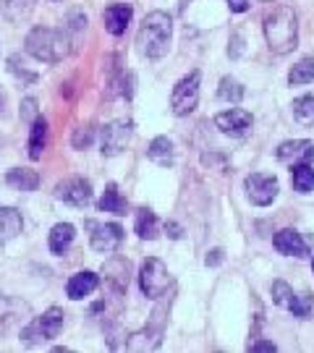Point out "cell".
Instances as JSON below:
<instances>
[{
	"mask_svg": "<svg viewBox=\"0 0 314 353\" xmlns=\"http://www.w3.org/2000/svg\"><path fill=\"white\" fill-rule=\"evenodd\" d=\"M264 39H267V48L275 55H288L296 50L299 45V21H296V13L288 6H280L273 13L264 16Z\"/></svg>",
	"mask_w": 314,
	"mask_h": 353,
	"instance_id": "1",
	"label": "cell"
},
{
	"mask_svg": "<svg viewBox=\"0 0 314 353\" xmlns=\"http://www.w3.org/2000/svg\"><path fill=\"white\" fill-rule=\"evenodd\" d=\"M134 228H137L139 239H147V241L157 239V217H155V212H152L150 207H141L139 210Z\"/></svg>",
	"mask_w": 314,
	"mask_h": 353,
	"instance_id": "25",
	"label": "cell"
},
{
	"mask_svg": "<svg viewBox=\"0 0 314 353\" xmlns=\"http://www.w3.org/2000/svg\"><path fill=\"white\" fill-rule=\"evenodd\" d=\"M244 189H246V199L254 207H267L277 199V178L275 176H264V173H251L244 181Z\"/></svg>",
	"mask_w": 314,
	"mask_h": 353,
	"instance_id": "7",
	"label": "cell"
},
{
	"mask_svg": "<svg viewBox=\"0 0 314 353\" xmlns=\"http://www.w3.org/2000/svg\"><path fill=\"white\" fill-rule=\"evenodd\" d=\"M291 113H293V118H296V123H302V126H314V97L312 94L293 100Z\"/></svg>",
	"mask_w": 314,
	"mask_h": 353,
	"instance_id": "27",
	"label": "cell"
},
{
	"mask_svg": "<svg viewBox=\"0 0 314 353\" xmlns=\"http://www.w3.org/2000/svg\"><path fill=\"white\" fill-rule=\"evenodd\" d=\"M160 335H163V330H141L128 338L126 348L128 351H155L160 345Z\"/></svg>",
	"mask_w": 314,
	"mask_h": 353,
	"instance_id": "23",
	"label": "cell"
},
{
	"mask_svg": "<svg viewBox=\"0 0 314 353\" xmlns=\"http://www.w3.org/2000/svg\"><path fill=\"white\" fill-rule=\"evenodd\" d=\"M291 181H293V189L299 194H309V191H314V168L312 165H293Z\"/></svg>",
	"mask_w": 314,
	"mask_h": 353,
	"instance_id": "26",
	"label": "cell"
},
{
	"mask_svg": "<svg viewBox=\"0 0 314 353\" xmlns=\"http://www.w3.org/2000/svg\"><path fill=\"white\" fill-rule=\"evenodd\" d=\"M131 6H110L108 11H105V29L113 34V37H121L128 24H131Z\"/></svg>",
	"mask_w": 314,
	"mask_h": 353,
	"instance_id": "15",
	"label": "cell"
},
{
	"mask_svg": "<svg viewBox=\"0 0 314 353\" xmlns=\"http://www.w3.org/2000/svg\"><path fill=\"white\" fill-rule=\"evenodd\" d=\"M170 34H173V19L165 11H152L147 13V19L141 21L137 34V50L139 55L157 61L168 52L170 45Z\"/></svg>",
	"mask_w": 314,
	"mask_h": 353,
	"instance_id": "2",
	"label": "cell"
},
{
	"mask_svg": "<svg viewBox=\"0 0 314 353\" xmlns=\"http://www.w3.org/2000/svg\"><path fill=\"white\" fill-rule=\"evenodd\" d=\"M170 283H173V278H170L163 259H157V256L144 259V265L139 270V285H141V293L147 299H163L170 288Z\"/></svg>",
	"mask_w": 314,
	"mask_h": 353,
	"instance_id": "4",
	"label": "cell"
},
{
	"mask_svg": "<svg viewBox=\"0 0 314 353\" xmlns=\"http://www.w3.org/2000/svg\"><path fill=\"white\" fill-rule=\"evenodd\" d=\"M165 233H168L170 239H181V225H176V223H165Z\"/></svg>",
	"mask_w": 314,
	"mask_h": 353,
	"instance_id": "36",
	"label": "cell"
},
{
	"mask_svg": "<svg viewBox=\"0 0 314 353\" xmlns=\"http://www.w3.org/2000/svg\"><path fill=\"white\" fill-rule=\"evenodd\" d=\"M6 183L19 191H35L39 186V176L35 170H26V168H13L6 176Z\"/></svg>",
	"mask_w": 314,
	"mask_h": 353,
	"instance_id": "22",
	"label": "cell"
},
{
	"mask_svg": "<svg viewBox=\"0 0 314 353\" xmlns=\"http://www.w3.org/2000/svg\"><path fill=\"white\" fill-rule=\"evenodd\" d=\"M147 157H150L155 165H160V168L173 165V157H176V152H173V141L168 139V137H155L152 144H150V150H147Z\"/></svg>",
	"mask_w": 314,
	"mask_h": 353,
	"instance_id": "19",
	"label": "cell"
},
{
	"mask_svg": "<svg viewBox=\"0 0 314 353\" xmlns=\"http://www.w3.org/2000/svg\"><path fill=\"white\" fill-rule=\"evenodd\" d=\"M97 210L100 212L126 214V199L121 196V191H118L115 183H108V189H105V194H102L100 202H97Z\"/></svg>",
	"mask_w": 314,
	"mask_h": 353,
	"instance_id": "24",
	"label": "cell"
},
{
	"mask_svg": "<svg viewBox=\"0 0 314 353\" xmlns=\"http://www.w3.org/2000/svg\"><path fill=\"white\" fill-rule=\"evenodd\" d=\"M293 299H296V293H293V288H291L286 280H275V283H273V301H275L277 306L288 309L291 303H293Z\"/></svg>",
	"mask_w": 314,
	"mask_h": 353,
	"instance_id": "30",
	"label": "cell"
},
{
	"mask_svg": "<svg viewBox=\"0 0 314 353\" xmlns=\"http://www.w3.org/2000/svg\"><path fill=\"white\" fill-rule=\"evenodd\" d=\"M24 48L32 58H37L42 63H61L63 58H68V52H71V39L66 37L61 29L37 26L26 34Z\"/></svg>",
	"mask_w": 314,
	"mask_h": 353,
	"instance_id": "3",
	"label": "cell"
},
{
	"mask_svg": "<svg viewBox=\"0 0 314 353\" xmlns=\"http://www.w3.org/2000/svg\"><path fill=\"white\" fill-rule=\"evenodd\" d=\"M199 81L202 74L199 71H191L188 76H184L173 87V94H170V108L176 115H188L197 110V102H199Z\"/></svg>",
	"mask_w": 314,
	"mask_h": 353,
	"instance_id": "5",
	"label": "cell"
},
{
	"mask_svg": "<svg viewBox=\"0 0 314 353\" xmlns=\"http://www.w3.org/2000/svg\"><path fill=\"white\" fill-rule=\"evenodd\" d=\"M48 144V121L45 118H35L32 121V131H29V160H39Z\"/></svg>",
	"mask_w": 314,
	"mask_h": 353,
	"instance_id": "18",
	"label": "cell"
},
{
	"mask_svg": "<svg viewBox=\"0 0 314 353\" xmlns=\"http://www.w3.org/2000/svg\"><path fill=\"white\" fill-rule=\"evenodd\" d=\"M74 236H76V228L71 223H58V225L50 230V252L52 254H63L71 243H74Z\"/></svg>",
	"mask_w": 314,
	"mask_h": 353,
	"instance_id": "21",
	"label": "cell"
},
{
	"mask_svg": "<svg viewBox=\"0 0 314 353\" xmlns=\"http://www.w3.org/2000/svg\"><path fill=\"white\" fill-rule=\"evenodd\" d=\"M24 228V220H21V212L13 210V207H0V243L16 239Z\"/></svg>",
	"mask_w": 314,
	"mask_h": 353,
	"instance_id": "17",
	"label": "cell"
},
{
	"mask_svg": "<svg viewBox=\"0 0 314 353\" xmlns=\"http://www.w3.org/2000/svg\"><path fill=\"white\" fill-rule=\"evenodd\" d=\"M309 81H314V58H302L288 71V84L299 87V84H309Z\"/></svg>",
	"mask_w": 314,
	"mask_h": 353,
	"instance_id": "28",
	"label": "cell"
},
{
	"mask_svg": "<svg viewBox=\"0 0 314 353\" xmlns=\"http://www.w3.org/2000/svg\"><path fill=\"white\" fill-rule=\"evenodd\" d=\"M92 139H95V131L92 128H79L74 134V147L76 150H84V147L92 144Z\"/></svg>",
	"mask_w": 314,
	"mask_h": 353,
	"instance_id": "31",
	"label": "cell"
},
{
	"mask_svg": "<svg viewBox=\"0 0 314 353\" xmlns=\"http://www.w3.org/2000/svg\"><path fill=\"white\" fill-rule=\"evenodd\" d=\"M223 259H226L223 249H213V252H207V259H204V265H207V267H217V265H223Z\"/></svg>",
	"mask_w": 314,
	"mask_h": 353,
	"instance_id": "33",
	"label": "cell"
},
{
	"mask_svg": "<svg viewBox=\"0 0 314 353\" xmlns=\"http://www.w3.org/2000/svg\"><path fill=\"white\" fill-rule=\"evenodd\" d=\"M228 8L233 13H244L249 8V3H246V0H228Z\"/></svg>",
	"mask_w": 314,
	"mask_h": 353,
	"instance_id": "34",
	"label": "cell"
},
{
	"mask_svg": "<svg viewBox=\"0 0 314 353\" xmlns=\"http://www.w3.org/2000/svg\"><path fill=\"white\" fill-rule=\"evenodd\" d=\"M87 228L92 230V239H89V243H92V249L100 254H110L115 252L118 246H121V241H124V228L118 225V223H92L89 220Z\"/></svg>",
	"mask_w": 314,
	"mask_h": 353,
	"instance_id": "9",
	"label": "cell"
},
{
	"mask_svg": "<svg viewBox=\"0 0 314 353\" xmlns=\"http://www.w3.org/2000/svg\"><path fill=\"white\" fill-rule=\"evenodd\" d=\"M63 330V312L58 306H52L48 309L42 316H37L32 325H26L21 330V338L26 343H39V341H52V338H58Z\"/></svg>",
	"mask_w": 314,
	"mask_h": 353,
	"instance_id": "6",
	"label": "cell"
},
{
	"mask_svg": "<svg viewBox=\"0 0 314 353\" xmlns=\"http://www.w3.org/2000/svg\"><path fill=\"white\" fill-rule=\"evenodd\" d=\"M35 3H37V0H0V8H3V16H6L8 21L21 24L24 19H29Z\"/></svg>",
	"mask_w": 314,
	"mask_h": 353,
	"instance_id": "20",
	"label": "cell"
},
{
	"mask_svg": "<svg viewBox=\"0 0 314 353\" xmlns=\"http://www.w3.org/2000/svg\"><path fill=\"white\" fill-rule=\"evenodd\" d=\"M97 285H100V278L95 272L84 270V272H76L74 278L66 283V293H68L71 301H81V299H87L89 293H95Z\"/></svg>",
	"mask_w": 314,
	"mask_h": 353,
	"instance_id": "14",
	"label": "cell"
},
{
	"mask_svg": "<svg viewBox=\"0 0 314 353\" xmlns=\"http://www.w3.org/2000/svg\"><path fill=\"white\" fill-rule=\"evenodd\" d=\"M277 160L283 165H312L314 160V141L309 139H293V141H283L277 147Z\"/></svg>",
	"mask_w": 314,
	"mask_h": 353,
	"instance_id": "12",
	"label": "cell"
},
{
	"mask_svg": "<svg viewBox=\"0 0 314 353\" xmlns=\"http://www.w3.org/2000/svg\"><path fill=\"white\" fill-rule=\"evenodd\" d=\"M21 314H29V306L19 299L11 296H0V330H8L11 325H16Z\"/></svg>",
	"mask_w": 314,
	"mask_h": 353,
	"instance_id": "16",
	"label": "cell"
},
{
	"mask_svg": "<svg viewBox=\"0 0 314 353\" xmlns=\"http://www.w3.org/2000/svg\"><path fill=\"white\" fill-rule=\"evenodd\" d=\"M217 97L223 102H230V105H239V102L244 100V87H241L236 79L226 76V79L220 81V87H217Z\"/></svg>",
	"mask_w": 314,
	"mask_h": 353,
	"instance_id": "29",
	"label": "cell"
},
{
	"mask_svg": "<svg viewBox=\"0 0 314 353\" xmlns=\"http://www.w3.org/2000/svg\"><path fill=\"white\" fill-rule=\"evenodd\" d=\"M55 196L71 207H87L92 202V186H89L87 178H66L55 186Z\"/></svg>",
	"mask_w": 314,
	"mask_h": 353,
	"instance_id": "10",
	"label": "cell"
},
{
	"mask_svg": "<svg viewBox=\"0 0 314 353\" xmlns=\"http://www.w3.org/2000/svg\"><path fill=\"white\" fill-rule=\"evenodd\" d=\"M215 126L220 128V134H226L230 139H241L251 128V113L241 110V108H230V110L215 115Z\"/></svg>",
	"mask_w": 314,
	"mask_h": 353,
	"instance_id": "11",
	"label": "cell"
},
{
	"mask_svg": "<svg viewBox=\"0 0 314 353\" xmlns=\"http://www.w3.org/2000/svg\"><path fill=\"white\" fill-rule=\"evenodd\" d=\"M273 246H275L280 254H286V256H296V259L309 256V243H306V241L302 239V233L293 230V228L277 230L275 236H273Z\"/></svg>",
	"mask_w": 314,
	"mask_h": 353,
	"instance_id": "13",
	"label": "cell"
},
{
	"mask_svg": "<svg viewBox=\"0 0 314 353\" xmlns=\"http://www.w3.org/2000/svg\"><path fill=\"white\" fill-rule=\"evenodd\" d=\"M312 270H314V262H312Z\"/></svg>",
	"mask_w": 314,
	"mask_h": 353,
	"instance_id": "38",
	"label": "cell"
},
{
	"mask_svg": "<svg viewBox=\"0 0 314 353\" xmlns=\"http://www.w3.org/2000/svg\"><path fill=\"white\" fill-rule=\"evenodd\" d=\"M264 3H270V0H264Z\"/></svg>",
	"mask_w": 314,
	"mask_h": 353,
	"instance_id": "39",
	"label": "cell"
},
{
	"mask_svg": "<svg viewBox=\"0 0 314 353\" xmlns=\"http://www.w3.org/2000/svg\"><path fill=\"white\" fill-rule=\"evenodd\" d=\"M134 137V123L131 121H113L100 131V144H102V154L113 157V154H121L126 150V144Z\"/></svg>",
	"mask_w": 314,
	"mask_h": 353,
	"instance_id": "8",
	"label": "cell"
},
{
	"mask_svg": "<svg viewBox=\"0 0 314 353\" xmlns=\"http://www.w3.org/2000/svg\"><path fill=\"white\" fill-rule=\"evenodd\" d=\"M202 163H204V165H215V163H226V160H223L220 154H204V157H202Z\"/></svg>",
	"mask_w": 314,
	"mask_h": 353,
	"instance_id": "37",
	"label": "cell"
},
{
	"mask_svg": "<svg viewBox=\"0 0 314 353\" xmlns=\"http://www.w3.org/2000/svg\"><path fill=\"white\" fill-rule=\"evenodd\" d=\"M21 118L24 121H35L37 118V100L35 97H26L24 105H21Z\"/></svg>",
	"mask_w": 314,
	"mask_h": 353,
	"instance_id": "32",
	"label": "cell"
},
{
	"mask_svg": "<svg viewBox=\"0 0 314 353\" xmlns=\"http://www.w3.org/2000/svg\"><path fill=\"white\" fill-rule=\"evenodd\" d=\"M249 348H251V351H277V345H275V343H267V341L251 343Z\"/></svg>",
	"mask_w": 314,
	"mask_h": 353,
	"instance_id": "35",
	"label": "cell"
}]
</instances>
